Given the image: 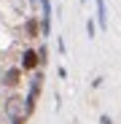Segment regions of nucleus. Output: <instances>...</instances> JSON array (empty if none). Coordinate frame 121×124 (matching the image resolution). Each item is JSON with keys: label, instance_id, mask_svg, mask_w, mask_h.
Returning a JSON list of instances; mask_svg holds the SVG:
<instances>
[{"label": "nucleus", "instance_id": "1", "mask_svg": "<svg viewBox=\"0 0 121 124\" xmlns=\"http://www.w3.org/2000/svg\"><path fill=\"white\" fill-rule=\"evenodd\" d=\"M40 89H43V70H32V76H30V92H27V97H24V105H27V116L32 113V108H35V100H38V94H40Z\"/></svg>", "mask_w": 121, "mask_h": 124}, {"label": "nucleus", "instance_id": "11", "mask_svg": "<svg viewBox=\"0 0 121 124\" xmlns=\"http://www.w3.org/2000/svg\"><path fill=\"white\" fill-rule=\"evenodd\" d=\"M30 3H38V0H30Z\"/></svg>", "mask_w": 121, "mask_h": 124}, {"label": "nucleus", "instance_id": "12", "mask_svg": "<svg viewBox=\"0 0 121 124\" xmlns=\"http://www.w3.org/2000/svg\"><path fill=\"white\" fill-rule=\"evenodd\" d=\"M81 3H86V0H81Z\"/></svg>", "mask_w": 121, "mask_h": 124}, {"label": "nucleus", "instance_id": "3", "mask_svg": "<svg viewBox=\"0 0 121 124\" xmlns=\"http://www.w3.org/2000/svg\"><path fill=\"white\" fill-rule=\"evenodd\" d=\"M19 68H22L24 73H32L35 68H40L38 51H35V49H24V51H22V62H19Z\"/></svg>", "mask_w": 121, "mask_h": 124}, {"label": "nucleus", "instance_id": "5", "mask_svg": "<svg viewBox=\"0 0 121 124\" xmlns=\"http://www.w3.org/2000/svg\"><path fill=\"white\" fill-rule=\"evenodd\" d=\"M97 3V24L100 30H105L108 27V8H105V0H94Z\"/></svg>", "mask_w": 121, "mask_h": 124}, {"label": "nucleus", "instance_id": "8", "mask_svg": "<svg viewBox=\"0 0 121 124\" xmlns=\"http://www.w3.org/2000/svg\"><path fill=\"white\" fill-rule=\"evenodd\" d=\"M86 35H89V38L97 35V24H94V19H89V22H86Z\"/></svg>", "mask_w": 121, "mask_h": 124}, {"label": "nucleus", "instance_id": "7", "mask_svg": "<svg viewBox=\"0 0 121 124\" xmlns=\"http://www.w3.org/2000/svg\"><path fill=\"white\" fill-rule=\"evenodd\" d=\"M35 51H38V62H40V68H43L46 62H49V49H46V43H40Z\"/></svg>", "mask_w": 121, "mask_h": 124}, {"label": "nucleus", "instance_id": "9", "mask_svg": "<svg viewBox=\"0 0 121 124\" xmlns=\"http://www.w3.org/2000/svg\"><path fill=\"white\" fill-rule=\"evenodd\" d=\"M57 49H59V54H65V51H67V46H65V40H62V38L57 40Z\"/></svg>", "mask_w": 121, "mask_h": 124}, {"label": "nucleus", "instance_id": "4", "mask_svg": "<svg viewBox=\"0 0 121 124\" xmlns=\"http://www.w3.org/2000/svg\"><path fill=\"white\" fill-rule=\"evenodd\" d=\"M19 78H22V68H8V70L3 73V84H6V86H16Z\"/></svg>", "mask_w": 121, "mask_h": 124}, {"label": "nucleus", "instance_id": "6", "mask_svg": "<svg viewBox=\"0 0 121 124\" xmlns=\"http://www.w3.org/2000/svg\"><path fill=\"white\" fill-rule=\"evenodd\" d=\"M24 30H27V35L30 38H40V24H38V19H27V22H24Z\"/></svg>", "mask_w": 121, "mask_h": 124}, {"label": "nucleus", "instance_id": "2", "mask_svg": "<svg viewBox=\"0 0 121 124\" xmlns=\"http://www.w3.org/2000/svg\"><path fill=\"white\" fill-rule=\"evenodd\" d=\"M3 113L6 119H27V105L22 97H8L3 102Z\"/></svg>", "mask_w": 121, "mask_h": 124}, {"label": "nucleus", "instance_id": "10", "mask_svg": "<svg viewBox=\"0 0 121 124\" xmlns=\"http://www.w3.org/2000/svg\"><path fill=\"white\" fill-rule=\"evenodd\" d=\"M100 124H113V119H110L108 113H102V116H100Z\"/></svg>", "mask_w": 121, "mask_h": 124}]
</instances>
